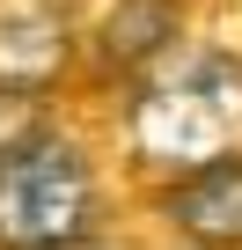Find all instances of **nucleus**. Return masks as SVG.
I'll return each instance as SVG.
<instances>
[{
  "label": "nucleus",
  "mask_w": 242,
  "mask_h": 250,
  "mask_svg": "<svg viewBox=\"0 0 242 250\" xmlns=\"http://www.w3.org/2000/svg\"><path fill=\"white\" fill-rule=\"evenodd\" d=\"M162 221L191 250H242V162L162 184Z\"/></svg>",
  "instance_id": "obj_4"
},
{
  "label": "nucleus",
  "mask_w": 242,
  "mask_h": 250,
  "mask_svg": "<svg viewBox=\"0 0 242 250\" xmlns=\"http://www.w3.org/2000/svg\"><path fill=\"white\" fill-rule=\"evenodd\" d=\"M125 147L140 169L169 184L242 162V59L235 52H176L125 96Z\"/></svg>",
  "instance_id": "obj_1"
},
{
  "label": "nucleus",
  "mask_w": 242,
  "mask_h": 250,
  "mask_svg": "<svg viewBox=\"0 0 242 250\" xmlns=\"http://www.w3.org/2000/svg\"><path fill=\"white\" fill-rule=\"evenodd\" d=\"M22 110H30L22 96H0V155H8V147H22V140H30V133H15V118H22Z\"/></svg>",
  "instance_id": "obj_6"
},
{
  "label": "nucleus",
  "mask_w": 242,
  "mask_h": 250,
  "mask_svg": "<svg viewBox=\"0 0 242 250\" xmlns=\"http://www.w3.org/2000/svg\"><path fill=\"white\" fill-rule=\"evenodd\" d=\"M74 66V0H0V96H52Z\"/></svg>",
  "instance_id": "obj_3"
},
{
  "label": "nucleus",
  "mask_w": 242,
  "mask_h": 250,
  "mask_svg": "<svg viewBox=\"0 0 242 250\" xmlns=\"http://www.w3.org/2000/svg\"><path fill=\"white\" fill-rule=\"evenodd\" d=\"M103 228V184L95 162L59 140L30 133L0 155V250H81Z\"/></svg>",
  "instance_id": "obj_2"
},
{
  "label": "nucleus",
  "mask_w": 242,
  "mask_h": 250,
  "mask_svg": "<svg viewBox=\"0 0 242 250\" xmlns=\"http://www.w3.org/2000/svg\"><path fill=\"white\" fill-rule=\"evenodd\" d=\"M176 30H184V8L176 0H117V8L103 15V30H95V59L110 66V74H154L162 59H176L184 44H176Z\"/></svg>",
  "instance_id": "obj_5"
}]
</instances>
